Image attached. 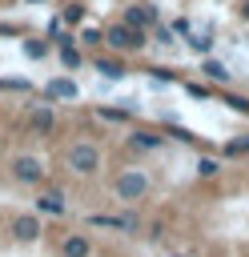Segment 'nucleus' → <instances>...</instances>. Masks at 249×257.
I'll return each instance as SVG.
<instances>
[{
    "mask_svg": "<svg viewBox=\"0 0 249 257\" xmlns=\"http://www.w3.org/2000/svg\"><path fill=\"white\" fill-rule=\"evenodd\" d=\"M112 193H116L120 201H141V197L149 193V177L137 173V169H125V173L112 177Z\"/></svg>",
    "mask_w": 249,
    "mask_h": 257,
    "instance_id": "1",
    "label": "nucleus"
},
{
    "mask_svg": "<svg viewBox=\"0 0 249 257\" xmlns=\"http://www.w3.org/2000/svg\"><path fill=\"white\" fill-rule=\"evenodd\" d=\"M104 44H112L116 52L145 48V28H133V24H108V32H104Z\"/></svg>",
    "mask_w": 249,
    "mask_h": 257,
    "instance_id": "2",
    "label": "nucleus"
},
{
    "mask_svg": "<svg viewBox=\"0 0 249 257\" xmlns=\"http://www.w3.org/2000/svg\"><path fill=\"white\" fill-rule=\"evenodd\" d=\"M68 169H72V173H96V169H100V149L88 145V141L72 145V149H68Z\"/></svg>",
    "mask_w": 249,
    "mask_h": 257,
    "instance_id": "3",
    "label": "nucleus"
},
{
    "mask_svg": "<svg viewBox=\"0 0 249 257\" xmlns=\"http://www.w3.org/2000/svg\"><path fill=\"white\" fill-rule=\"evenodd\" d=\"M12 177H16L20 185H40V181H44V161L32 157V153H20V157L12 161Z\"/></svg>",
    "mask_w": 249,
    "mask_h": 257,
    "instance_id": "4",
    "label": "nucleus"
},
{
    "mask_svg": "<svg viewBox=\"0 0 249 257\" xmlns=\"http://www.w3.org/2000/svg\"><path fill=\"white\" fill-rule=\"evenodd\" d=\"M88 225H104V229H125V233H137V229H141V221H137V217H108V213H96V217H88Z\"/></svg>",
    "mask_w": 249,
    "mask_h": 257,
    "instance_id": "5",
    "label": "nucleus"
},
{
    "mask_svg": "<svg viewBox=\"0 0 249 257\" xmlns=\"http://www.w3.org/2000/svg\"><path fill=\"white\" fill-rule=\"evenodd\" d=\"M12 233H16L20 241H36V237H40V217H32V213H20V217L12 221Z\"/></svg>",
    "mask_w": 249,
    "mask_h": 257,
    "instance_id": "6",
    "label": "nucleus"
},
{
    "mask_svg": "<svg viewBox=\"0 0 249 257\" xmlns=\"http://www.w3.org/2000/svg\"><path fill=\"white\" fill-rule=\"evenodd\" d=\"M60 253H64V257H88V253H92V245H88V237H84V233H68V237H64V245H60Z\"/></svg>",
    "mask_w": 249,
    "mask_h": 257,
    "instance_id": "7",
    "label": "nucleus"
},
{
    "mask_svg": "<svg viewBox=\"0 0 249 257\" xmlns=\"http://www.w3.org/2000/svg\"><path fill=\"white\" fill-rule=\"evenodd\" d=\"M153 20H157V12L149 4H129V12H125V24H133V28H145Z\"/></svg>",
    "mask_w": 249,
    "mask_h": 257,
    "instance_id": "8",
    "label": "nucleus"
},
{
    "mask_svg": "<svg viewBox=\"0 0 249 257\" xmlns=\"http://www.w3.org/2000/svg\"><path fill=\"white\" fill-rule=\"evenodd\" d=\"M36 213L60 217V213H64V197H60V193H40V197H36Z\"/></svg>",
    "mask_w": 249,
    "mask_h": 257,
    "instance_id": "9",
    "label": "nucleus"
},
{
    "mask_svg": "<svg viewBox=\"0 0 249 257\" xmlns=\"http://www.w3.org/2000/svg\"><path fill=\"white\" fill-rule=\"evenodd\" d=\"M205 76H209V80H217V84H229V68H225V64H217V60H205Z\"/></svg>",
    "mask_w": 249,
    "mask_h": 257,
    "instance_id": "10",
    "label": "nucleus"
},
{
    "mask_svg": "<svg viewBox=\"0 0 249 257\" xmlns=\"http://www.w3.org/2000/svg\"><path fill=\"white\" fill-rule=\"evenodd\" d=\"M133 145H137V149H161V137H157V133L137 128V133H133Z\"/></svg>",
    "mask_w": 249,
    "mask_h": 257,
    "instance_id": "11",
    "label": "nucleus"
},
{
    "mask_svg": "<svg viewBox=\"0 0 249 257\" xmlns=\"http://www.w3.org/2000/svg\"><path fill=\"white\" fill-rule=\"evenodd\" d=\"M48 96H76L72 80H48Z\"/></svg>",
    "mask_w": 249,
    "mask_h": 257,
    "instance_id": "12",
    "label": "nucleus"
},
{
    "mask_svg": "<svg viewBox=\"0 0 249 257\" xmlns=\"http://www.w3.org/2000/svg\"><path fill=\"white\" fill-rule=\"evenodd\" d=\"M60 60H64L68 68H76V64H80V52L72 48V40H60Z\"/></svg>",
    "mask_w": 249,
    "mask_h": 257,
    "instance_id": "13",
    "label": "nucleus"
},
{
    "mask_svg": "<svg viewBox=\"0 0 249 257\" xmlns=\"http://www.w3.org/2000/svg\"><path fill=\"white\" fill-rule=\"evenodd\" d=\"M96 68H100L104 76H112V80H120V76H125V68H120L116 60H96Z\"/></svg>",
    "mask_w": 249,
    "mask_h": 257,
    "instance_id": "14",
    "label": "nucleus"
},
{
    "mask_svg": "<svg viewBox=\"0 0 249 257\" xmlns=\"http://www.w3.org/2000/svg\"><path fill=\"white\" fill-rule=\"evenodd\" d=\"M84 20V4H68V12H64V24H80Z\"/></svg>",
    "mask_w": 249,
    "mask_h": 257,
    "instance_id": "15",
    "label": "nucleus"
},
{
    "mask_svg": "<svg viewBox=\"0 0 249 257\" xmlns=\"http://www.w3.org/2000/svg\"><path fill=\"white\" fill-rule=\"evenodd\" d=\"M197 173H201V177H217V173H221V165H217V161H209V157H205V161H201V165H197Z\"/></svg>",
    "mask_w": 249,
    "mask_h": 257,
    "instance_id": "16",
    "label": "nucleus"
},
{
    "mask_svg": "<svg viewBox=\"0 0 249 257\" xmlns=\"http://www.w3.org/2000/svg\"><path fill=\"white\" fill-rule=\"evenodd\" d=\"M229 153H233V157H241V153H249V133H245V137H237V141L229 145Z\"/></svg>",
    "mask_w": 249,
    "mask_h": 257,
    "instance_id": "17",
    "label": "nucleus"
},
{
    "mask_svg": "<svg viewBox=\"0 0 249 257\" xmlns=\"http://www.w3.org/2000/svg\"><path fill=\"white\" fill-rule=\"evenodd\" d=\"M32 124H36V128H52V112H44V108H40V112L32 116Z\"/></svg>",
    "mask_w": 249,
    "mask_h": 257,
    "instance_id": "18",
    "label": "nucleus"
},
{
    "mask_svg": "<svg viewBox=\"0 0 249 257\" xmlns=\"http://www.w3.org/2000/svg\"><path fill=\"white\" fill-rule=\"evenodd\" d=\"M189 44H193V48H197V52H209V48H213V40H209V36H193V40H189Z\"/></svg>",
    "mask_w": 249,
    "mask_h": 257,
    "instance_id": "19",
    "label": "nucleus"
},
{
    "mask_svg": "<svg viewBox=\"0 0 249 257\" xmlns=\"http://www.w3.org/2000/svg\"><path fill=\"white\" fill-rule=\"evenodd\" d=\"M237 16H241V20H249V0H241V4H237Z\"/></svg>",
    "mask_w": 249,
    "mask_h": 257,
    "instance_id": "20",
    "label": "nucleus"
}]
</instances>
